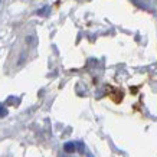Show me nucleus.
Segmentation results:
<instances>
[{
  "label": "nucleus",
  "mask_w": 157,
  "mask_h": 157,
  "mask_svg": "<svg viewBox=\"0 0 157 157\" xmlns=\"http://www.w3.org/2000/svg\"><path fill=\"white\" fill-rule=\"evenodd\" d=\"M7 114V111H6V108H3V107H0V117H3V115Z\"/></svg>",
  "instance_id": "obj_2"
},
{
  "label": "nucleus",
  "mask_w": 157,
  "mask_h": 157,
  "mask_svg": "<svg viewBox=\"0 0 157 157\" xmlns=\"http://www.w3.org/2000/svg\"><path fill=\"white\" fill-rule=\"evenodd\" d=\"M63 148H65V151L72 153V151H75V144L74 143H67L65 146H63Z\"/></svg>",
  "instance_id": "obj_1"
},
{
  "label": "nucleus",
  "mask_w": 157,
  "mask_h": 157,
  "mask_svg": "<svg viewBox=\"0 0 157 157\" xmlns=\"http://www.w3.org/2000/svg\"><path fill=\"white\" fill-rule=\"evenodd\" d=\"M0 2H2V0H0Z\"/></svg>",
  "instance_id": "obj_3"
}]
</instances>
